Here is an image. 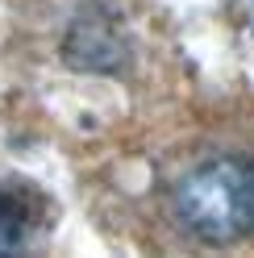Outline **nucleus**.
Wrapping results in <instances>:
<instances>
[{
	"mask_svg": "<svg viewBox=\"0 0 254 258\" xmlns=\"http://www.w3.org/2000/svg\"><path fill=\"white\" fill-rule=\"evenodd\" d=\"M171 208L187 233L229 246L254 233V167L242 158H213L187 171L171 191Z\"/></svg>",
	"mask_w": 254,
	"mask_h": 258,
	"instance_id": "f257e3e1",
	"label": "nucleus"
},
{
	"mask_svg": "<svg viewBox=\"0 0 254 258\" xmlns=\"http://www.w3.org/2000/svg\"><path fill=\"white\" fill-rule=\"evenodd\" d=\"M62 58L71 62L75 71H96L108 75L125 62V38L117 34L113 17L104 9H88L84 17H75L67 29V42H62Z\"/></svg>",
	"mask_w": 254,
	"mask_h": 258,
	"instance_id": "f03ea898",
	"label": "nucleus"
},
{
	"mask_svg": "<svg viewBox=\"0 0 254 258\" xmlns=\"http://www.w3.org/2000/svg\"><path fill=\"white\" fill-rule=\"evenodd\" d=\"M38 196H25L21 187L0 183V258L21 254L38 229Z\"/></svg>",
	"mask_w": 254,
	"mask_h": 258,
	"instance_id": "7ed1b4c3",
	"label": "nucleus"
}]
</instances>
